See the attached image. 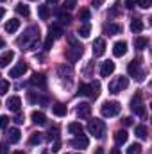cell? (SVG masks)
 Instances as JSON below:
<instances>
[{
    "mask_svg": "<svg viewBox=\"0 0 152 154\" xmlns=\"http://www.w3.org/2000/svg\"><path fill=\"white\" fill-rule=\"evenodd\" d=\"M129 86V79L127 77H123V75H120V77H114L113 81L109 82V91L111 93H120V91H123L125 88Z\"/></svg>",
    "mask_w": 152,
    "mask_h": 154,
    "instance_id": "cell-8",
    "label": "cell"
},
{
    "mask_svg": "<svg viewBox=\"0 0 152 154\" xmlns=\"http://www.w3.org/2000/svg\"><path fill=\"white\" fill-rule=\"evenodd\" d=\"M120 109H122L120 102H116V100H108V102L102 104L100 113H102V116H106V118H111V116L120 115Z\"/></svg>",
    "mask_w": 152,
    "mask_h": 154,
    "instance_id": "cell-4",
    "label": "cell"
},
{
    "mask_svg": "<svg viewBox=\"0 0 152 154\" xmlns=\"http://www.w3.org/2000/svg\"><path fill=\"white\" fill-rule=\"evenodd\" d=\"M29 70V66L25 65V63H20V65H16L14 68H11V72H9V77H22L25 72Z\"/></svg>",
    "mask_w": 152,
    "mask_h": 154,
    "instance_id": "cell-17",
    "label": "cell"
},
{
    "mask_svg": "<svg viewBox=\"0 0 152 154\" xmlns=\"http://www.w3.org/2000/svg\"><path fill=\"white\" fill-rule=\"evenodd\" d=\"M125 52H127V43L125 41H116L113 45V56L114 57H122V56H125Z\"/></svg>",
    "mask_w": 152,
    "mask_h": 154,
    "instance_id": "cell-12",
    "label": "cell"
},
{
    "mask_svg": "<svg viewBox=\"0 0 152 154\" xmlns=\"http://www.w3.org/2000/svg\"><path fill=\"white\" fill-rule=\"evenodd\" d=\"M131 31H132V32H141V31H143V23H141L140 18H134V20L131 22Z\"/></svg>",
    "mask_w": 152,
    "mask_h": 154,
    "instance_id": "cell-28",
    "label": "cell"
},
{
    "mask_svg": "<svg viewBox=\"0 0 152 154\" xmlns=\"http://www.w3.org/2000/svg\"><path fill=\"white\" fill-rule=\"evenodd\" d=\"M122 125H125V127L132 125V118H131V116H125V118H122Z\"/></svg>",
    "mask_w": 152,
    "mask_h": 154,
    "instance_id": "cell-45",
    "label": "cell"
},
{
    "mask_svg": "<svg viewBox=\"0 0 152 154\" xmlns=\"http://www.w3.org/2000/svg\"><path fill=\"white\" fill-rule=\"evenodd\" d=\"M88 131H90V134H93L95 138H104V134H106V124H104V120H99V118L90 120Z\"/></svg>",
    "mask_w": 152,
    "mask_h": 154,
    "instance_id": "cell-5",
    "label": "cell"
},
{
    "mask_svg": "<svg viewBox=\"0 0 152 154\" xmlns=\"http://www.w3.org/2000/svg\"><path fill=\"white\" fill-rule=\"evenodd\" d=\"M114 72V63L113 61H104L100 66V75L102 77H109Z\"/></svg>",
    "mask_w": 152,
    "mask_h": 154,
    "instance_id": "cell-18",
    "label": "cell"
},
{
    "mask_svg": "<svg viewBox=\"0 0 152 154\" xmlns=\"http://www.w3.org/2000/svg\"><path fill=\"white\" fill-rule=\"evenodd\" d=\"M18 29H20V20L11 18V20H7V22H5V32L13 34V32H16Z\"/></svg>",
    "mask_w": 152,
    "mask_h": 154,
    "instance_id": "cell-19",
    "label": "cell"
},
{
    "mask_svg": "<svg viewBox=\"0 0 152 154\" xmlns=\"http://www.w3.org/2000/svg\"><path fill=\"white\" fill-rule=\"evenodd\" d=\"M4 14H5V9H2V7H0V20L4 18Z\"/></svg>",
    "mask_w": 152,
    "mask_h": 154,
    "instance_id": "cell-50",
    "label": "cell"
},
{
    "mask_svg": "<svg viewBox=\"0 0 152 154\" xmlns=\"http://www.w3.org/2000/svg\"><path fill=\"white\" fill-rule=\"evenodd\" d=\"M70 45H72V48H68V50H66V57H68V61L75 63L77 59L82 56V45H81V43H77L75 38H70Z\"/></svg>",
    "mask_w": 152,
    "mask_h": 154,
    "instance_id": "cell-6",
    "label": "cell"
},
{
    "mask_svg": "<svg viewBox=\"0 0 152 154\" xmlns=\"http://www.w3.org/2000/svg\"><path fill=\"white\" fill-rule=\"evenodd\" d=\"M61 75H72V66H66V65H63V66H59V70H57Z\"/></svg>",
    "mask_w": 152,
    "mask_h": 154,
    "instance_id": "cell-36",
    "label": "cell"
},
{
    "mask_svg": "<svg viewBox=\"0 0 152 154\" xmlns=\"http://www.w3.org/2000/svg\"><path fill=\"white\" fill-rule=\"evenodd\" d=\"M104 52H106V41H104V38H97L93 41V56L100 57V56H104Z\"/></svg>",
    "mask_w": 152,
    "mask_h": 154,
    "instance_id": "cell-11",
    "label": "cell"
},
{
    "mask_svg": "<svg viewBox=\"0 0 152 154\" xmlns=\"http://www.w3.org/2000/svg\"><path fill=\"white\" fill-rule=\"evenodd\" d=\"M127 138H129V134H127L125 129H120V131L114 133V143H116V145H123V143L127 142Z\"/></svg>",
    "mask_w": 152,
    "mask_h": 154,
    "instance_id": "cell-20",
    "label": "cell"
},
{
    "mask_svg": "<svg viewBox=\"0 0 152 154\" xmlns=\"http://www.w3.org/2000/svg\"><path fill=\"white\" fill-rule=\"evenodd\" d=\"M141 145L140 143H132V145H129V149H127V154H141Z\"/></svg>",
    "mask_w": 152,
    "mask_h": 154,
    "instance_id": "cell-33",
    "label": "cell"
},
{
    "mask_svg": "<svg viewBox=\"0 0 152 154\" xmlns=\"http://www.w3.org/2000/svg\"><path fill=\"white\" fill-rule=\"evenodd\" d=\"M79 93L84 95V97H90V99H97L99 93H100V82L93 81L90 84H81L79 86Z\"/></svg>",
    "mask_w": 152,
    "mask_h": 154,
    "instance_id": "cell-2",
    "label": "cell"
},
{
    "mask_svg": "<svg viewBox=\"0 0 152 154\" xmlns=\"http://www.w3.org/2000/svg\"><path fill=\"white\" fill-rule=\"evenodd\" d=\"M136 136H138L140 140H147V136H149L147 127H145V125H138V127H136Z\"/></svg>",
    "mask_w": 152,
    "mask_h": 154,
    "instance_id": "cell-30",
    "label": "cell"
},
{
    "mask_svg": "<svg viewBox=\"0 0 152 154\" xmlns=\"http://www.w3.org/2000/svg\"><path fill=\"white\" fill-rule=\"evenodd\" d=\"M0 2H5V0H0Z\"/></svg>",
    "mask_w": 152,
    "mask_h": 154,
    "instance_id": "cell-55",
    "label": "cell"
},
{
    "mask_svg": "<svg viewBox=\"0 0 152 154\" xmlns=\"http://www.w3.org/2000/svg\"><path fill=\"white\" fill-rule=\"evenodd\" d=\"M47 2H48V4H57L59 0H47Z\"/></svg>",
    "mask_w": 152,
    "mask_h": 154,
    "instance_id": "cell-53",
    "label": "cell"
},
{
    "mask_svg": "<svg viewBox=\"0 0 152 154\" xmlns=\"http://www.w3.org/2000/svg\"><path fill=\"white\" fill-rule=\"evenodd\" d=\"M41 142H43V134L41 133H32L31 138H29V143L31 145H39Z\"/></svg>",
    "mask_w": 152,
    "mask_h": 154,
    "instance_id": "cell-31",
    "label": "cell"
},
{
    "mask_svg": "<svg viewBox=\"0 0 152 154\" xmlns=\"http://www.w3.org/2000/svg\"><path fill=\"white\" fill-rule=\"evenodd\" d=\"M31 118H32V122H34L36 125H45V124H47V116L43 115L41 111H32V113H31Z\"/></svg>",
    "mask_w": 152,
    "mask_h": 154,
    "instance_id": "cell-23",
    "label": "cell"
},
{
    "mask_svg": "<svg viewBox=\"0 0 152 154\" xmlns=\"http://www.w3.org/2000/svg\"><path fill=\"white\" fill-rule=\"evenodd\" d=\"M120 32H122V25H118V23H106L104 25V34H108V36H114Z\"/></svg>",
    "mask_w": 152,
    "mask_h": 154,
    "instance_id": "cell-16",
    "label": "cell"
},
{
    "mask_svg": "<svg viewBox=\"0 0 152 154\" xmlns=\"http://www.w3.org/2000/svg\"><path fill=\"white\" fill-rule=\"evenodd\" d=\"M82 131H84V127H82L79 122H72V124H68V133H72V134L79 136V134H82Z\"/></svg>",
    "mask_w": 152,
    "mask_h": 154,
    "instance_id": "cell-24",
    "label": "cell"
},
{
    "mask_svg": "<svg viewBox=\"0 0 152 154\" xmlns=\"http://www.w3.org/2000/svg\"><path fill=\"white\" fill-rule=\"evenodd\" d=\"M52 113H54L56 116H66L68 109H66V106H65V104H61V102H56V104L52 106Z\"/></svg>",
    "mask_w": 152,
    "mask_h": 154,
    "instance_id": "cell-22",
    "label": "cell"
},
{
    "mask_svg": "<svg viewBox=\"0 0 152 154\" xmlns=\"http://www.w3.org/2000/svg\"><path fill=\"white\" fill-rule=\"evenodd\" d=\"M48 32H50V36H52L54 39H56V38H61V36L65 34V31H63V27H61V25H50Z\"/></svg>",
    "mask_w": 152,
    "mask_h": 154,
    "instance_id": "cell-25",
    "label": "cell"
},
{
    "mask_svg": "<svg viewBox=\"0 0 152 154\" xmlns=\"http://www.w3.org/2000/svg\"><path fill=\"white\" fill-rule=\"evenodd\" d=\"M13 154H25L23 151H16V152H13Z\"/></svg>",
    "mask_w": 152,
    "mask_h": 154,
    "instance_id": "cell-54",
    "label": "cell"
},
{
    "mask_svg": "<svg viewBox=\"0 0 152 154\" xmlns=\"http://www.w3.org/2000/svg\"><path fill=\"white\" fill-rule=\"evenodd\" d=\"M4 45H5V41H4V39L0 38V48H4Z\"/></svg>",
    "mask_w": 152,
    "mask_h": 154,
    "instance_id": "cell-52",
    "label": "cell"
},
{
    "mask_svg": "<svg viewBox=\"0 0 152 154\" xmlns=\"http://www.w3.org/2000/svg\"><path fill=\"white\" fill-rule=\"evenodd\" d=\"M79 20L88 22V20H90V9H81V11H79Z\"/></svg>",
    "mask_w": 152,
    "mask_h": 154,
    "instance_id": "cell-35",
    "label": "cell"
},
{
    "mask_svg": "<svg viewBox=\"0 0 152 154\" xmlns=\"http://www.w3.org/2000/svg\"><path fill=\"white\" fill-rule=\"evenodd\" d=\"M9 91V81H0V95H5Z\"/></svg>",
    "mask_w": 152,
    "mask_h": 154,
    "instance_id": "cell-37",
    "label": "cell"
},
{
    "mask_svg": "<svg viewBox=\"0 0 152 154\" xmlns=\"http://www.w3.org/2000/svg\"><path fill=\"white\" fill-rule=\"evenodd\" d=\"M0 154H9V149H7V143H0Z\"/></svg>",
    "mask_w": 152,
    "mask_h": 154,
    "instance_id": "cell-48",
    "label": "cell"
},
{
    "mask_svg": "<svg viewBox=\"0 0 152 154\" xmlns=\"http://www.w3.org/2000/svg\"><path fill=\"white\" fill-rule=\"evenodd\" d=\"M90 115H91V106L88 102H81L77 106V116L79 118H88Z\"/></svg>",
    "mask_w": 152,
    "mask_h": 154,
    "instance_id": "cell-13",
    "label": "cell"
},
{
    "mask_svg": "<svg viewBox=\"0 0 152 154\" xmlns=\"http://www.w3.org/2000/svg\"><path fill=\"white\" fill-rule=\"evenodd\" d=\"M127 72L134 81H143L145 79V70L141 68V59H132L127 66Z\"/></svg>",
    "mask_w": 152,
    "mask_h": 154,
    "instance_id": "cell-3",
    "label": "cell"
},
{
    "mask_svg": "<svg viewBox=\"0 0 152 154\" xmlns=\"http://www.w3.org/2000/svg\"><path fill=\"white\" fill-rule=\"evenodd\" d=\"M109 154H120V151H118V149H111V152Z\"/></svg>",
    "mask_w": 152,
    "mask_h": 154,
    "instance_id": "cell-51",
    "label": "cell"
},
{
    "mask_svg": "<svg viewBox=\"0 0 152 154\" xmlns=\"http://www.w3.org/2000/svg\"><path fill=\"white\" fill-rule=\"evenodd\" d=\"M131 109H132L134 115L145 116V104H143V97H141V93L132 95V99H131Z\"/></svg>",
    "mask_w": 152,
    "mask_h": 154,
    "instance_id": "cell-7",
    "label": "cell"
},
{
    "mask_svg": "<svg viewBox=\"0 0 152 154\" xmlns=\"http://www.w3.org/2000/svg\"><path fill=\"white\" fill-rule=\"evenodd\" d=\"M20 138H22V133H20L18 127H11V129L7 131V142H9V143H18Z\"/></svg>",
    "mask_w": 152,
    "mask_h": 154,
    "instance_id": "cell-15",
    "label": "cell"
},
{
    "mask_svg": "<svg viewBox=\"0 0 152 154\" xmlns=\"http://www.w3.org/2000/svg\"><path fill=\"white\" fill-rule=\"evenodd\" d=\"M123 5H125L127 9H132V7H136V5H138V0H125V2H123Z\"/></svg>",
    "mask_w": 152,
    "mask_h": 154,
    "instance_id": "cell-42",
    "label": "cell"
},
{
    "mask_svg": "<svg viewBox=\"0 0 152 154\" xmlns=\"http://www.w3.org/2000/svg\"><path fill=\"white\" fill-rule=\"evenodd\" d=\"M57 16H59V20H61V23H70V22H72V16H70V14H66V13L57 11Z\"/></svg>",
    "mask_w": 152,
    "mask_h": 154,
    "instance_id": "cell-34",
    "label": "cell"
},
{
    "mask_svg": "<svg viewBox=\"0 0 152 154\" xmlns=\"http://www.w3.org/2000/svg\"><path fill=\"white\" fill-rule=\"evenodd\" d=\"M7 124H9V118L5 115H0V127H7Z\"/></svg>",
    "mask_w": 152,
    "mask_h": 154,
    "instance_id": "cell-44",
    "label": "cell"
},
{
    "mask_svg": "<svg viewBox=\"0 0 152 154\" xmlns=\"http://www.w3.org/2000/svg\"><path fill=\"white\" fill-rule=\"evenodd\" d=\"M90 32H91V25H90L88 22H84V23L79 27V36H81V38H88Z\"/></svg>",
    "mask_w": 152,
    "mask_h": 154,
    "instance_id": "cell-26",
    "label": "cell"
},
{
    "mask_svg": "<svg viewBox=\"0 0 152 154\" xmlns=\"http://www.w3.org/2000/svg\"><path fill=\"white\" fill-rule=\"evenodd\" d=\"M14 59V52L13 50H7V52H4L2 56H0V68H4V66H7L11 61Z\"/></svg>",
    "mask_w": 152,
    "mask_h": 154,
    "instance_id": "cell-21",
    "label": "cell"
},
{
    "mask_svg": "<svg viewBox=\"0 0 152 154\" xmlns=\"http://www.w3.org/2000/svg\"><path fill=\"white\" fill-rule=\"evenodd\" d=\"M31 84L43 90V88H47V77L43 75V74H34V75L31 77Z\"/></svg>",
    "mask_w": 152,
    "mask_h": 154,
    "instance_id": "cell-14",
    "label": "cell"
},
{
    "mask_svg": "<svg viewBox=\"0 0 152 154\" xmlns=\"http://www.w3.org/2000/svg\"><path fill=\"white\" fill-rule=\"evenodd\" d=\"M75 5H77V0H65V5L63 7L65 9H74Z\"/></svg>",
    "mask_w": 152,
    "mask_h": 154,
    "instance_id": "cell-41",
    "label": "cell"
},
{
    "mask_svg": "<svg viewBox=\"0 0 152 154\" xmlns=\"http://www.w3.org/2000/svg\"><path fill=\"white\" fill-rule=\"evenodd\" d=\"M48 140L52 142V140H57V127H54V131L50 129V133H48Z\"/></svg>",
    "mask_w": 152,
    "mask_h": 154,
    "instance_id": "cell-43",
    "label": "cell"
},
{
    "mask_svg": "<svg viewBox=\"0 0 152 154\" xmlns=\"http://www.w3.org/2000/svg\"><path fill=\"white\" fill-rule=\"evenodd\" d=\"M38 41H39V29L36 25H32V27H29L25 31V34L22 38L18 39V45L23 47V48H27V50H32Z\"/></svg>",
    "mask_w": 152,
    "mask_h": 154,
    "instance_id": "cell-1",
    "label": "cell"
},
{
    "mask_svg": "<svg viewBox=\"0 0 152 154\" xmlns=\"http://www.w3.org/2000/svg\"><path fill=\"white\" fill-rule=\"evenodd\" d=\"M138 5H140L141 9H149L152 5V0H138Z\"/></svg>",
    "mask_w": 152,
    "mask_h": 154,
    "instance_id": "cell-40",
    "label": "cell"
},
{
    "mask_svg": "<svg viewBox=\"0 0 152 154\" xmlns=\"http://www.w3.org/2000/svg\"><path fill=\"white\" fill-rule=\"evenodd\" d=\"M88 145H90V140L84 134H79L74 140H70V147H74V149H86Z\"/></svg>",
    "mask_w": 152,
    "mask_h": 154,
    "instance_id": "cell-10",
    "label": "cell"
},
{
    "mask_svg": "<svg viewBox=\"0 0 152 154\" xmlns=\"http://www.w3.org/2000/svg\"><path fill=\"white\" fill-rule=\"evenodd\" d=\"M16 13H18L20 16H25V18L31 14V11H29V5H25V4H18V5H16Z\"/></svg>",
    "mask_w": 152,
    "mask_h": 154,
    "instance_id": "cell-29",
    "label": "cell"
},
{
    "mask_svg": "<svg viewBox=\"0 0 152 154\" xmlns=\"http://www.w3.org/2000/svg\"><path fill=\"white\" fill-rule=\"evenodd\" d=\"M5 106H7V109H11V111L18 113V111L22 109V99H20L18 95H13V97H9V99H7Z\"/></svg>",
    "mask_w": 152,
    "mask_h": 154,
    "instance_id": "cell-9",
    "label": "cell"
},
{
    "mask_svg": "<svg viewBox=\"0 0 152 154\" xmlns=\"http://www.w3.org/2000/svg\"><path fill=\"white\" fill-rule=\"evenodd\" d=\"M95 154H104V149H102V147H97V149H95Z\"/></svg>",
    "mask_w": 152,
    "mask_h": 154,
    "instance_id": "cell-49",
    "label": "cell"
},
{
    "mask_svg": "<svg viewBox=\"0 0 152 154\" xmlns=\"http://www.w3.org/2000/svg\"><path fill=\"white\" fill-rule=\"evenodd\" d=\"M23 120H25V116H23L22 113H20V111H18V115L14 116V122H16V124H23Z\"/></svg>",
    "mask_w": 152,
    "mask_h": 154,
    "instance_id": "cell-47",
    "label": "cell"
},
{
    "mask_svg": "<svg viewBox=\"0 0 152 154\" xmlns=\"http://www.w3.org/2000/svg\"><path fill=\"white\" fill-rule=\"evenodd\" d=\"M52 45H54V38L48 34V38L45 39V45H43V48H45V50H50V48H52Z\"/></svg>",
    "mask_w": 152,
    "mask_h": 154,
    "instance_id": "cell-39",
    "label": "cell"
},
{
    "mask_svg": "<svg viewBox=\"0 0 152 154\" xmlns=\"http://www.w3.org/2000/svg\"><path fill=\"white\" fill-rule=\"evenodd\" d=\"M61 151V142L59 140H56L54 142V145H52V152H59Z\"/></svg>",
    "mask_w": 152,
    "mask_h": 154,
    "instance_id": "cell-46",
    "label": "cell"
},
{
    "mask_svg": "<svg viewBox=\"0 0 152 154\" xmlns=\"http://www.w3.org/2000/svg\"><path fill=\"white\" fill-rule=\"evenodd\" d=\"M147 45H149V39L143 38V36H138V38L134 39V47H136V50H143Z\"/></svg>",
    "mask_w": 152,
    "mask_h": 154,
    "instance_id": "cell-27",
    "label": "cell"
},
{
    "mask_svg": "<svg viewBox=\"0 0 152 154\" xmlns=\"http://www.w3.org/2000/svg\"><path fill=\"white\" fill-rule=\"evenodd\" d=\"M38 14L41 20H48V16H50V11H48V7L47 5H39L38 7Z\"/></svg>",
    "mask_w": 152,
    "mask_h": 154,
    "instance_id": "cell-32",
    "label": "cell"
},
{
    "mask_svg": "<svg viewBox=\"0 0 152 154\" xmlns=\"http://www.w3.org/2000/svg\"><path fill=\"white\" fill-rule=\"evenodd\" d=\"M118 9H120V2H116L113 7H111V11L108 13V16H109V18H114V16L118 14Z\"/></svg>",
    "mask_w": 152,
    "mask_h": 154,
    "instance_id": "cell-38",
    "label": "cell"
}]
</instances>
